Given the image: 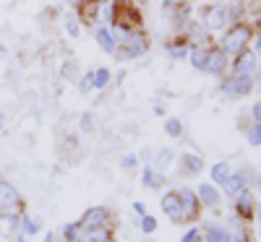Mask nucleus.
Wrapping results in <instances>:
<instances>
[{"label": "nucleus", "instance_id": "nucleus-15", "mask_svg": "<svg viewBox=\"0 0 261 242\" xmlns=\"http://www.w3.org/2000/svg\"><path fill=\"white\" fill-rule=\"evenodd\" d=\"M222 188H225V193H227L230 198H235L238 193L248 190V172H238V174H230V177L222 183Z\"/></svg>", "mask_w": 261, "mask_h": 242}, {"label": "nucleus", "instance_id": "nucleus-21", "mask_svg": "<svg viewBox=\"0 0 261 242\" xmlns=\"http://www.w3.org/2000/svg\"><path fill=\"white\" fill-rule=\"evenodd\" d=\"M141 183H144V188H157V185H162L165 183V177H162V174L157 172L154 174V167H144V172H141Z\"/></svg>", "mask_w": 261, "mask_h": 242}, {"label": "nucleus", "instance_id": "nucleus-11", "mask_svg": "<svg viewBox=\"0 0 261 242\" xmlns=\"http://www.w3.org/2000/svg\"><path fill=\"white\" fill-rule=\"evenodd\" d=\"M79 21H84V24H89V26H99L102 24V3H99V0H89V3H84L79 8Z\"/></svg>", "mask_w": 261, "mask_h": 242}, {"label": "nucleus", "instance_id": "nucleus-37", "mask_svg": "<svg viewBox=\"0 0 261 242\" xmlns=\"http://www.w3.org/2000/svg\"><path fill=\"white\" fill-rule=\"evenodd\" d=\"M81 130H86V133H89V130H94V117H92L89 112L81 117Z\"/></svg>", "mask_w": 261, "mask_h": 242}, {"label": "nucleus", "instance_id": "nucleus-12", "mask_svg": "<svg viewBox=\"0 0 261 242\" xmlns=\"http://www.w3.org/2000/svg\"><path fill=\"white\" fill-rule=\"evenodd\" d=\"M113 239V224H102V227H94V229H84L76 242H110Z\"/></svg>", "mask_w": 261, "mask_h": 242}, {"label": "nucleus", "instance_id": "nucleus-33", "mask_svg": "<svg viewBox=\"0 0 261 242\" xmlns=\"http://www.w3.org/2000/svg\"><path fill=\"white\" fill-rule=\"evenodd\" d=\"M180 242H204V234H201L199 229H188V232L180 237Z\"/></svg>", "mask_w": 261, "mask_h": 242}, {"label": "nucleus", "instance_id": "nucleus-5", "mask_svg": "<svg viewBox=\"0 0 261 242\" xmlns=\"http://www.w3.org/2000/svg\"><path fill=\"white\" fill-rule=\"evenodd\" d=\"M0 214H24V198L8 180H0Z\"/></svg>", "mask_w": 261, "mask_h": 242}, {"label": "nucleus", "instance_id": "nucleus-45", "mask_svg": "<svg viewBox=\"0 0 261 242\" xmlns=\"http://www.w3.org/2000/svg\"><path fill=\"white\" fill-rule=\"evenodd\" d=\"M110 242H115V239H110Z\"/></svg>", "mask_w": 261, "mask_h": 242}, {"label": "nucleus", "instance_id": "nucleus-38", "mask_svg": "<svg viewBox=\"0 0 261 242\" xmlns=\"http://www.w3.org/2000/svg\"><path fill=\"white\" fill-rule=\"evenodd\" d=\"M251 117H253L256 123H261V102H256V104L251 107Z\"/></svg>", "mask_w": 261, "mask_h": 242}, {"label": "nucleus", "instance_id": "nucleus-3", "mask_svg": "<svg viewBox=\"0 0 261 242\" xmlns=\"http://www.w3.org/2000/svg\"><path fill=\"white\" fill-rule=\"evenodd\" d=\"M113 26L118 29H141V13L136 11V6L130 3H118L113 6Z\"/></svg>", "mask_w": 261, "mask_h": 242}, {"label": "nucleus", "instance_id": "nucleus-24", "mask_svg": "<svg viewBox=\"0 0 261 242\" xmlns=\"http://www.w3.org/2000/svg\"><path fill=\"white\" fill-rule=\"evenodd\" d=\"M230 174H232V172H230V164H227V162H217V164L212 167V180H214L217 185H222Z\"/></svg>", "mask_w": 261, "mask_h": 242}, {"label": "nucleus", "instance_id": "nucleus-31", "mask_svg": "<svg viewBox=\"0 0 261 242\" xmlns=\"http://www.w3.org/2000/svg\"><path fill=\"white\" fill-rule=\"evenodd\" d=\"M79 234H81L79 224H65V229H63V239H65V242H76Z\"/></svg>", "mask_w": 261, "mask_h": 242}, {"label": "nucleus", "instance_id": "nucleus-27", "mask_svg": "<svg viewBox=\"0 0 261 242\" xmlns=\"http://www.w3.org/2000/svg\"><path fill=\"white\" fill-rule=\"evenodd\" d=\"M92 76H94V89H107V83L113 78L107 68H97V71H92Z\"/></svg>", "mask_w": 261, "mask_h": 242}, {"label": "nucleus", "instance_id": "nucleus-35", "mask_svg": "<svg viewBox=\"0 0 261 242\" xmlns=\"http://www.w3.org/2000/svg\"><path fill=\"white\" fill-rule=\"evenodd\" d=\"M248 50H251V52H253V55L261 60V32L251 37V45H248Z\"/></svg>", "mask_w": 261, "mask_h": 242}, {"label": "nucleus", "instance_id": "nucleus-36", "mask_svg": "<svg viewBox=\"0 0 261 242\" xmlns=\"http://www.w3.org/2000/svg\"><path fill=\"white\" fill-rule=\"evenodd\" d=\"M120 167H123V169H128V172H130V169H136V167H139V157H134V154H128V157H123Z\"/></svg>", "mask_w": 261, "mask_h": 242}, {"label": "nucleus", "instance_id": "nucleus-9", "mask_svg": "<svg viewBox=\"0 0 261 242\" xmlns=\"http://www.w3.org/2000/svg\"><path fill=\"white\" fill-rule=\"evenodd\" d=\"M206 73L212 76H225L230 71V55H225L220 47H212L209 45V57H206Z\"/></svg>", "mask_w": 261, "mask_h": 242}, {"label": "nucleus", "instance_id": "nucleus-40", "mask_svg": "<svg viewBox=\"0 0 261 242\" xmlns=\"http://www.w3.org/2000/svg\"><path fill=\"white\" fill-rule=\"evenodd\" d=\"M68 3H71V6H73V8H81V6H84V3H89V0H68Z\"/></svg>", "mask_w": 261, "mask_h": 242}, {"label": "nucleus", "instance_id": "nucleus-39", "mask_svg": "<svg viewBox=\"0 0 261 242\" xmlns=\"http://www.w3.org/2000/svg\"><path fill=\"white\" fill-rule=\"evenodd\" d=\"M134 211H136L139 216H146V206H144L141 201H136V203H134Z\"/></svg>", "mask_w": 261, "mask_h": 242}, {"label": "nucleus", "instance_id": "nucleus-10", "mask_svg": "<svg viewBox=\"0 0 261 242\" xmlns=\"http://www.w3.org/2000/svg\"><path fill=\"white\" fill-rule=\"evenodd\" d=\"M162 211L167 214V219L172 224H186L183 222V208H180V198H178V190H170L162 195Z\"/></svg>", "mask_w": 261, "mask_h": 242}, {"label": "nucleus", "instance_id": "nucleus-18", "mask_svg": "<svg viewBox=\"0 0 261 242\" xmlns=\"http://www.w3.org/2000/svg\"><path fill=\"white\" fill-rule=\"evenodd\" d=\"M18 232H21V237H34V234H39V222L27 214H21L18 216Z\"/></svg>", "mask_w": 261, "mask_h": 242}, {"label": "nucleus", "instance_id": "nucleus-28", "mask_svg": "<svg viewBox=\"0 0 261 242\" xmlns=\"http://www.w3.org/2000/svg\"><path fill=\"white\" fill-rule=\"evenodd\" d=\"M246 138H248V143H251V146H261V123H256V120H253V125H248Z\"/></svg>", "mask_w": 261, "mask_h": 242}, {"label": "nucleus", "instance_id": "nucleus-44", "mask_svg": "<svg viewBox=\"0 0 261 242\" xmlns=\"http://www.w3.org/2000/svg\"><path fill=\"white\" fill-rule=\"evenodd\" d=\"M99 3H110V0H99Z\"/></svg>", "mask_w": 261, "mask_h": 242}, {"label": "nucleus", "instance_id": "nucleus-23", "mask_svg": "<svg viewBox=\"0 0 261 242\" xmlns=\"http://www.w3.org/2000/svg\"><path fill=\"white\" fill-rule=\"evenodd\" d=\"M172 159H175L172 148H162V151H157V157H154V169H157V172H165V169L172 164Z\"/></svg>", "mask_w": 261, "mask_h": 242}, {"label": "nucleus", "instance_id": "nucleus-4", "mask_svg": "<svg viewBox=\"0 0 261 242\" xmlns=\"http://www.w3.org/2000/svg\"><path fill=\"white\" fill-rule=\"evenodd\" d=\"M256 89V78L253 76H227L220 81V92L225 97H248Z\"/></svg>", "mask_w": 261, "mask_h": 242}, {"label": "nucleus", "instance_id": "nucleus-17", "mask_svg": "<svg viewBox=\"0 0 261 242\" xmlns=\"http://www.w3.org/2000/svg\"><path fill=\"white\" fill-rule=\"evenodd\" d=\"M206 57H209V45H193L188 50V60L196 71H204L206 68Z\"/></svg>", "mask_w": 261, "mask_h": 242}, {"label": "nucleus", "instance_id": "nucleus-14", "mask_svg": "<svg viewBox=\"0 0 261 242\" xmlns=\"http://www.w3.org/2000/svg\"><path fill=\"white\" fill-rule=\"evenodd\" d=\"M253 211H256V201H253L251 190L238 193V195H235V214L241 216V219H251Z\"/></svg>", "mask_w": 261, "mask_h": 242}, {"label": "nucleus", "instance_id": "nucleus-34", "mask_svg": "<svg viewBox=\"0 0 261 242\" xmlns=\"http://www.w3.org/2000/svg\"><path fill=\"white\" fill-rule=\"evenodd\" d=\"M79 89H81L84 94H89V92L94 89V76H92V73H86V76L81 78V83H79Z\"/></svg>", "mask_w": 261, "mask_h": 242}, {"label": "nucleus", "instance_id": "nucleus-42", "mask_svg": "<svg viewBox=\"0 0 261 242\" xmlns=\"http://www.w3.org/2000/svg\"><path fill=\"white\" fill-rule=\"evenodd\" d=\"M3 125H6V115L0 112V130H3Z\"/></svg>", "mask_w": 261, "mask_h": 242}, {"label": "nucleus", "instance_id": "nucleus-43", "mask_svg": "<svg viewBox=\"0 0 261 242\" xmlns=\"http://www.w3.org/2000/svg\"><path fill=\"white\" fill-rule=\"evenodd\" d=\"M16 242H27V237H18V239H16Z\"/></svg>", "mask_w": 261, "mask_h": 242}, {"label": "nucleus", "instance_id": "nucleus-41", "mask_svg": "<svg viewBox=\"0 0 261 242\" xmlns=\"http://www.w3.org/2000/svg\"><path fill=\"white\" fill-rule=\"evenodd\" d=\"M253 216H256V219H258V222H261V203L256 206V211H253Z\"/></svg>", "mask_w": 261, "mask_h": 242}, {"label": "nucleus", "instance_id": "nucleus-19", "mask_svg": "<svg viewBox=\"0 0 261 242\" xmlns=\"http://www.w3.org/2000/svg\"><path fill=\"white\" fill-rule=\"evenodd\" d=\"M180 164L186 167V174H199L204 169V159L199 157V154H183Z\"/></svg>", "mask_w": 261, "mask_h": 242}, {"label": "nucleus", "instance_id": "nucleus-29", "mask_svg": "<svg viewBox=\"0 0 261 242\" xmlns=\"http://www.w3.org/2000/svg\"><path fill=\"white\" fill-rule=\"evenodd\" d=\"M65 32H68L71 37H79L81 34V24H79V16H65Z\"/></svg>", "mask_w": 261, "mask_h": 242}, {"label": "nucleus", "instance_id": "nucleus-8", "mask_svg": "<svg viewBox=\"0 0 261 242\" xmlns=\"http://www.w3.org/2000/svg\"><path fill=\"white\" fill-rule=\"evenodd\" d=\"M230 71L235 76H253L258 71V57L251 52V50H243L241 55H235L230 60Z\"/></svg>", "mask_w": 261, "mask_h": 242}, {"label": "nucleus", "instance_id": "nucleus-26", "mask_svg": "<svg viewBox=\"0 0 261 242\" xmlns=\"http://www.w3.org/2000/svg\"><path fill=\"white\" fill-rule=\"evenodd\" d=\"M165 133H167L170 138H180V136H183V123H180L178 117H170V120L165 123Z\"/></svg>", "mask_w": 261, "mask_h": 242}, {"label": "nucleus", "instance_id": "nucleus-2", "mask_svg": "<svg viewBox=\"0 0 261 242\" xmlns=\"http://www.w3.org/2000/svg\"><path fill=\"white\" fill-rule=\"evenodd\" d=\"M230 24H232V21H230V11H227V6L214 3V6H206V8L201 11V26H204L209 34L222 32V29H227Z\"/></svg>", "mask_w": 261, "mask_h": 242}, {"label": "nucleus", "instance_id": "nucleus-30", "mask_svg": "<svg viewBox=\"0 0 261 242\" xmlns=\"http://www.w3.org/2000/svg\"><path fill=\"white\" fill-rule=\"evenodd\" d=\"M141 232L144 234H151V232H157V219L154 216H141Z\"/></svg>", "mask_w": 261, "mask_h": 242}, {"label": "nucleus", "instance_id": "nucleus-6", "mask_svg": "<svg viewBox=\"0 0 261 242\" xmlns=\"http://www.w3.org/2000/svg\"><path fill=\"white\" fill-rule=\"evenodd\" d=\"M79 229H94V227H102V224H113V214L107 211L105 206H94V208H86L84 216L79 219Z\"/></svg>", "mask_w": 261, "mask_h": 242}, {"label": "nucleus", "instance_id": "nucleus-20", "mask_svg": "<svg viewBox=\"0 0 261 242\" xmlns=\"http://www.w3.org/2000/svg\"><path fill=\"white\" fill-rule=\"evenodd\" d=\"M18 216L21 214H0V234L18 232Z\"/></svg>", "mask_w": 261, "mask_h": 242}, {"label": "nucleus", "instance_id": "nucleus-7", "mask_svg": "<svg viewBox=\"0 0 261 242\" xmlns=\"http://www.w3.org/2000/svg\"><path fill=\"white\" fill-rule=\"evenodd\" d=\"M178 198H180V208H183V222L186 224L196 222L201 214V201H199V195H196V190L183 188V190H178Z\"/></svg>", "mask_w": 261, "mask_h": 242}, {"label": "nucleus", "instance_id": "nucleus-22", "mask_svg": "<svg viewBox=\"0 0 261 242\" xmlns=\"http://www.w3.org/2000/svg\"><path fill=\"white\" fill-rule=\"evenodd\" d=\"M204 242H232L230 239V232L222 229V227H206V234H204Z\"/></svg>", "mask_w": 261, "mask_h": 242}, {"label": "nucleus", "instance_id": "nucleus-32", "mask_svg": "<svg viewBox=\"0 0 261 242\" xmlns=\"http://www.w3.org/2000/svg\"><path fill=\"white\" fill-rule=\"evenodd\" d=\"M60 73H63V78H73L76 76V60H63Z\"/></svg>", "mask_w": 261, "mask_h": 242}, {"label": "nucleus", "instance_id": "nucleus-25", "mask_svg": "<svg viewBox=\"0 0 261 242\" xmlns=\"http://www.w3.org/2000/svg\"><path fill=\"white\" fill-rule=\"evenodd\" d=\"M167 50H170V55L172 57H188V45H186V39H175V42H170L167 45Z\"/></svg>", "mask_w": 261, "mask_h": 242}, {"label": "nucleus", "instance_id": "nucleus-1", "mask_svg": "<svg viewBox=\"0 0 261 242\" xmlns=\"http://www.w3.org/2000/svg\"><path fill=\"white\" fill-rule=\"evenodd\" d=\"M251 37H253V29H251L248 24H241V21H238V24H230V29L222 34L220 50H222L225 55L235 57V55H241L243 50H248Z\"/></svg>", "mask_w": 261, "mask_h": 242}, {"label": "nucleus", "instance_id": "nucleus-13", "mask_svg": "<svg viewBox=\"0 0 261 242\" xmlns=\"http://www.w3.org/2000/svg\"><path fill=\"white\" fill-rule=\"evenodd\" d=\"M94 39H97V45L102 47V52L115 55V50H118V39H115V34H113L110 26H97V29H94Z\"/></svg>", "mask_w": 261, "mask_h": 242}, {"label": "nucleus", "instance_id": "nucleus-16", "mask_svg": "<svg viewBox=\"0 0 261 242\" xmlns=\"http://www.w3.org/2000/svg\"><path fill=\"white\" fill-rule=\"evenodd\" d=\"M196 195H199L201 206H206V208L220 206V190H217L212 183H201V185H199V190H196Z\"/></svg>", "mask_w": 261, "mask_h": 242}]
</instances>
